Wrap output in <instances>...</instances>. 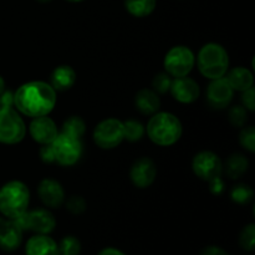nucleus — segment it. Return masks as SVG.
<instances>
[{
  "instance_id": "nucleus-19",
  "label": "nucleus",
  "mask_w": 255,
  "mask_h": 255,
  "mask_svg": "<svg viewBox=\"0 0 255 255\" xmlns=\"http://www.w3.org/2000/svg\"><path fill=\"white\" fill-rule=\"evenodd\" d=\"M134 104H136L137 110L143 115L156 114L161 106V101L156 92L148 89H142L137 92Z\"/></svg>"
},
{
  "instance_id": "nucleus-30",
  "label": "nucleus",
  "mask_w": 255,
  "mask_h": 255,
  "mask_svg": "<svg viewBox=\"0 0 255 255\" xmlns=\"http://www.w3.org/2000/svg\"><path fill=\"white\" fill-rule=\"evenodd\" d=\"M171 76H169L168 74H164V72L157 75L153 79V81H152V86H153V89L156 90L157 92H159V94H164V92L168 91L169 87H171Z\"/></svg>"
},
{
  "instance_id": "nucleus-24",
  "label": "nucleus",
  "mask_w": 255,
  "mask_h": 255,
  "mask_svg": "<svg viewBox=\"0 0 255 255\" xmlns=\"http://www.w3.org/2000/svg\"><path fill=\"white\" fill-rule=\"evenodd\" d=\"M143 133L144 127L141 122L136 121V120H127L126 122H124V136L127 141H139Z\"/></svg>"
},
{
  "instance_id": "nucleus-34",
  "label": "nucleus",
  "mask_w": 255,
  "mask_h": 255,
  "mask_svg": "<svg viewBox=\"0 0 255 255\" xmlns=\"http://www.w3.org/2000/svg\"><path fill=\"white\" fill-rule=\"evenodd\" d=\"M14 105V94L11 91H2L0 95V106L11 107Z\"/></svg>"
},
{
  "instance_id": "nucleus-22",
  "label": "nucleus",
  "mask_w": 255,
  "mask_h": 255,
  "mask_svg": "<svg viewBox=\"0 0 255 255\" xmlns=\"http://www.w3.org/2000/svg\"><path fill=\"white\" fill-rule=\"evenodd\" d=\"M249 162L243 154L234 153L227 159L226 162V173L231 178H239L248 169Z\"/></svg>"
},
{
  "instance_id": "nucleus-6",
  "label": "nucleus",
  "mask_w": 255,
  "mask_h": 255,
  "mask_svg": "<svg viewBox=\"0 0 255 255\" xmlns=\"http://www.w3.org/2000/svg\"><path fill=\"white\" fill-rule=\"evenodd\" d=\"M54 161L61 166H72L80 159L82 154V144L79 138L67 134L59 133L50 143Z\"/></svg>"
},
{
  "instance_id": "nucleus-29",
  "label": "nucleus",
  "mask_w": 255,
  "mask_h": 255,
  "mask_svg": "<svg viewBox=\"0 0 255 255\" xmlns=\"http://www.w3.org/2000/svg\"><path fill=\"white\" fill-rule=\"evenodd\" d=\"M229 121L233 126L243 127L247 121V109L244 106H233L229 110Z\"/></svg>"
},
{
  "instance_id": "nucleus-15",
  "label": "nucleus",
  "mask_w": 255,
  "mask_h": 255,
  "mask_svg": "<svg viewBox=\"0 0 255 255\" xmlns=\"http://www.w3.org/2000/svg\"><path fill=\"white\" fill-rule=\"evenodd\" d=\"M22 242V231L12 219H0V249L14 252Z\"/></svg>"
},
{
  "instance_id": "nucleus-2",
  "label": "nucleus",
  "mask_w": 255,
  "mask_h": 255,
  "mask_svg": "<svg viewBox=\"0 0 255 255\" xmlns=\"http://www.w3.org/2000/svg\"><path fill=\"white\" fill-rule=\"evenodd\" d=\"M149 139L158 146H171L182 136V124L174 115L169 112L156 114L147 125Z\"/></svg>"
},
{
  "instance_id": "nucleus-21",
  "label": "nucleus",
  "mask_w": 255,
  "mask_h": 255,
  "mask_svg": "<svg viewBox=\"0 0 255 255\" xmlns=\"http://www.w3.org/2000/svg\"><path fill=\"white\" fill-rule=\"evenodd\" d=\"M125 7L136 17H146L156 9V0H124Z\"/></svg>"
},
{
  "instance_id": "nucleus-36",
  "label": "nucleus",
  "mask_w": 255,
  "mask_h": 255,
  "mask_svg": "<svg viewBox=\"0 0 255 255\" xmlns=\"http://www.w3.org/2000/svg\"><path fill=\"white\" fill-rule=\"evenodd\" d=\"M97 255H126V254L116 248H105L102 249V251Z\"/></svg>"
},
{
  "instance_id": "nucleus-17",
  "label": "nucleus",
  "mask_w": 255,
  "mask_h": 255,
  "mask_svg": "<svg viewBox=\"0 0 255 255\" xmlns=\"http://www.w3.org/2000/svg\"><path fill=\"white\" fill-rule=\"evenodd\" d=\"M26 255H60L56 242L47 234H36L27 241L25 247Z\"/></svg>"
},
{
  "instance_id": "nucleus-14",
  "label": "nucleus",
  "mask_w": 255,
  "mask_h": 255,
  "mask_svg": "<svg viewBox=\"0 0 255 255\" xmlns=\"http://www.w3.org/2000/svg\"><path fill=\"white\" fill-rule=\"evenodd\" d=\"M172 96L182 104H192L199 97V86L193 79L183 76L172 80L169 87Z\"/></svg>"
},
{
  "instance_id": "nucleus-20",
  "label": "nucleus",
  "mask_w": 255,
  "mask_h": 255,
  "mask_svg": "<svg viewBox=\"0 0 255 255\" xmlns=\"http://www.w3.org/2000/svg\"><path fill=\"white\" fill-rule=\"evenodd\" d=\"M231 87L236 91H246V90L253 87L254 77L251 70L246 67H236L231 70L228 76L226 77Z\"/></svg>"
},
{
  "instance_id": "nucleus-4",
  "label": "nucleus",
  "mask_w": 255,
  "mask_h": 255,
  "mask_svg": "<svg viewBox=\"0 0 255 255\" xmlns=\"http://www.w3.org/2000/svg\"><path fill=\"white\" fill-rule=\"evenodd\" d=\"M197 65L201 74L207 79H221L228 71V52L219 44H214V42L207 44L199 51Z\"/></svg>"
},
{
  "instance_id": "nucleus-32",
  "label": "nucleus",
  "mask_w": 255,
  "mask_h": 255,
  "mask_svg": "<svg viewBox=\"0 0 255 255\" xmlns=\"http://www.w3.org/2000/svg\"><path fill=\"white\" fill-rule=\"evenodd\" d=\"M242 102H243V106L246 107L249 111H254L255 110V91L253 87L243 91L242 95Z\"/></svg>"
},
{
  "instance_id": "nucleus-12",
  "label": "nucleus",
  "mask_w": 255,
  "mask_h": 255,
  "mask_svg": "<svg viewBox=\"0 0 255 255\" xmlns=\"http://www.w3.org/2000/svg\"><path fill=\"white\" fill-rule=\"evenodd\" d=\"M156 164L148 157H142V158L137 159L129 172L132 183L138 188H147L151 186L156 179Z\"/></svg>"
},
{
  "instance_id": "nucleus-1",
  "label": "nucleus",
  "mask_w": 255,
  "mask_h": 255,
  "mask_svg": "<svg viewBox=\"0 0 255 255\" xmlns=\"http://www.w3.org/2000/svg\"><path fill=\"white\" fill-rule=\"evenodd\" d=\"M56 104V92L51 85L31 81L21 85L14 94L17 111L29 117L47 116Z\"/></svg>"
},
{
  "instance_id": "nucleus-33",
  "label": "nucleus",
  "mask_w": 255,
  "mask_h": 255,
  "mask_svg": "<svg viewBox=\"0 0 255 255\" xmlns=\"http://www.w3.org/2000/svg\"><path fill=\"white\" fill-rule=\"evenodd\" d=\"M40 157H41L42 162H45V163H52V162H55L50 144H42V147L40 148Z\"/></svg>"
},
{
  "instance_id": "nucleus-31",
  "label": "nucleus",
  "mask_w": 255,
  "mask_h": 255,
  "mask_svg": "<svg viewBox=\"0 0 255 255\" xmlns=\"http://www.w3.org/2000/svg\"><path fill=\"white\" fill-rule=\"evenodd\" d=\"M67 209L74 214H80L86 209V202L82 197L80 196H72L70 197L69 201L66 203Z\"/></svg>"
},
{
  "instance_id": "nucleus-8",
  "label": "nucleus",
  "mask_w": 255,
  "mask_h": 255,
  "mask_svg": "<svg viewBox=\"0 0 255 255\" xmlns=\"http://www.w3.org/2000/svg\"><path fill=\"white\" fill-rule=\"evenodd\" d=\"M194 66V55L187 46H174L164 57V69L169 76L183 77L192 71Z\"/></svg>"
},
{
  "instance_id": "nucleus-35",
  "label": "nucleus",
  "mask_w": 255,
  "mask_h": 255,
  "mask_svg": "<svg viewBox=\"0 0 255 255\" xmlns=\"http://www.w3.org/2000/svg\"><path fill=\"white\" fill-rule=\"evenodd\" d=\"M201 255H228V254H227L226 251H223L222 248H219V247L211 246V247H207V248H204L203 251H202Z\"/></svg>"
},
{
  "instance_id": "nucleus-37",
  "label": "nucleus",
  "mask_w": 255,
  "mask_h": 255,
  "mask_svg": "<svg viewBox=\"0 0 255 255\" xmlns=\"http://www.w3.org/2000/svg\"><path fill=\"white\" fill-rule=\"evenodd\" d=\"M5 90V82H4V79H2L1 76H0V95H1V92Z\"/></svg>"
},
{
  "instance_id": "nucleus-3",
  "label": "nucleus",
  "mask_w": 255,
  "mask_h": 255,
  "mask_svg": "<svg viewBox=\"0 0 255 255\" xmlns=\"http://www.w3.org/2000/svg\"><path fill=\"white\" fill-rule=\"evenodd\" d=\"M30 192L20 181L7 182L0 188V213L7 219H15L26 212Z\"/></svg>"
},
{
  "instance_id": "nucleus-10",
  "label": "nucleus",
  "mask_w": 255,
  "mask_h": 255,
  "mask_svg": "<svg viewBox=\"0 0 255 255\" xmlns=\"http://www.w3.org/2000/svg\"><path fill=\"white\" fill-rule=\"evenodd\" d=\"M192 169L203 181L211 182L221 177L223 171V164L219 157L211 151H203L194 156L192 161Z\"/></svg>"
},
{
  "instance_id": "nucleus-18",
  "label": "nucleus",
  "mask_w": 255,
  "mask_h": 255,
  "mask_svg": "<svg viewBox=\"0 0 255 255\" xmlns=\"http://www.w3.org/2000/svg\"><path fill=\"white\" fill-rule=\"evenodd\" d=\"M76 81V72L67 65L57 66L51 74V87L56 91H66L74 86Z\"/></svg>"
},
{
  "instance_id": "nucleus-5",
  "label": "nucleus",
  "mask_w": 255,
  "mask_h": 255,
  "mask_svg": "<svg viewBox=\"0 0 255 255\" xmlns=\"http://www.w3.org/2000/svg\"><path fill=\"white\" fill-rule=\"evenodd\" d=\"M25 132L26 127L20 115L12 107L0 106V143H19Z\"/></svg>"
},
{
  "instance_id": "nucleus-27",
  "label": "nucleus",
  "mask_w": 255,
  "mask_h": 255,
  "mask_svg": "<svg viewBox=\"0 0 255 255\" xmlns=\"http://www.w3.org/2000/svg\"><path fill=\"white\" fill-rule=\"evenodd\" d=\"M253 197V191L247 184H238L232 189V199L239 204L248 203Z\"/></svg>"
},
{
  "instance_id": "nucleus-16",
  "label": "nucleus",
  "mask_w": 255,
  "mask_h": 255,
  "mask_svg": "<svg viewBox=\"0 0 255 255\" xmlns=\"http://www.w3.org/2000/svg\"><path fill=\"white\" fill-rule=\"evenodd\" d=\"M40 199L50 208H59L65 201V193L61 184L54 179H42L37 188Z\"/></svg>"
},
{
  "instance_id": "nucleus-9",
  "label": "nucleus",
  "mask_w": 255,
  "mask_h": 255,
  "mask_svg": "<svg viewBox=\"0 0 255 255\" xmlns=\"http://www.w3.org/2000/svg\"><path fill=\"white\" fill-rule=\"evenodd\" d=\"M124 122L107 119L100 122L94 131L95 143L102 149H112L124 141Z\"/></svg>"
},
{
  "instance_id": "nucleus-26",
  "label": "nucleus",
  "mask_w": 255,
  "mask_h": 255,
  "mask_svg": "<svg viewBox=\"0 0 255 255\" xmlns=\"http://www.w3.org/2000/svg\"><path fill=\"white\" fill-rule=\"evenodd\" d=\"M239 244L243 249L248 252H253L255 248V226L249 224L242 231L239 236Z\"/></svg>"
},
{
  "instance_id": "nucleus-28",
  "label": "nucleus",
  "mask_w": 255,
  "mask_h": 255,
  "mask_svg": "<svg viewBox=\"0 0 255 255\" xmlns=\"http://www.w3.org/2000/svg\"><path fill=\"white\" fill-rule=\"evenodd\" d=\"M239 142L249 152L255 151V128L253 126H248L242 129L239 134Z\"/></svg>"
},
{
  "instance_id": "nucleus-7",
  "label": "nucleus",
  "mask_w": 255,
  "mask_h": 255,
  "mask_svg": "<svg viewBox=\"0 0 255 255\" xmlns=\"http://www.w3.org/2000/svg\"><path fill=\"white\" fill-rule=\"evenodd\" d=\"M24 231H32L36 234H49L56 227V219L51 212L46 209H36L32 212H24L21 216L12 219Z\"/></svg>"
},
{
  "instance_id": "nucleus-25",
  "label": "nucleus",
  "mask_w": 255,
  "mask_h": 255,
  "mask_svg": "<svg viewBox=\"0 0 255 255\" xmlns=\"http://www.w3.org/2000/svg\"><path fill=\"white\" fill-rule=\"evenodd\" d=\"M59 247L60 255H79L81 252V243L76 237L67 236L61 239Z\"/></svg>"
},
{
  "instance_id": "nucleus-13",
  "label": "nucleus",
  "mask_w": 255,
  "mask_h": 255,
  "mask_svg": "<svg viewBox=\"0 0 255 255\" xmlns=\"http://www.w3.org/2000/svg\"><path fill=\"white\" fill-rule=\"evenodd\" d=\"M32 139L37 143L50 144L59 134L55 122L47 116L34 117L29 127Z\"/></svg>"
},
{
  "instance_id": "nucleus-23",
  "label": "nucleus",
  "mask_w": 255,
  "mask_h": 255,
  "mask_svg": "<svg viewBox=\"0 0 255 255\" xmlns=\"http://www.w3.org/2000/svg\"><path fill=\"white\" fill-rule=\"evenodd\" d=\"M85 129H86V125H85L84 120L77 116H72L64 122L60 133L80 139L82 134L85 133Z\"/></svg>"
},
{
  "instance_id": "nucleus-38",
  "label": "nucleus",
  "mask_w": 255,
  "mask_h": 255,
  "mask_svg": "<svg viewBox=\"0 0 255 255\" xmlns=\"http://www.w3.org/2000/svg\"><path fill=\"white\" fill-rule=\"evenodd\" d=\"M36 1L42 2V4H44V2H49V1H51V0H36Z\"/></svg>"
},
{
  "instance_id": "nucleus-39",
  "label": "nucleus",
  "mask_w": 255,
  "mask_h": 255,
  "mask_svg": "<svg viewBox=\"0 0 255 255\" xmlns=\"http://www.w3.org/2000/svg\"><path fill=\"white\" fill-rule=\"evenodd\" d=\"M67 1H71V2H80V1H84V0H67Z\"/></svg>"
},
{
  "instance_id": "nucleus-11",
  "label": "nucleus",
  "mask_w": 255,
  "mask_h": 255,
  "mask_svg": "<svg viewBox=\"0 0 255 255\" xmlns=\"http://www.w3.org/2000/svg\"><path fill=\"white\" fill-rule=\"evenodd\" d=\"M233 91L226 77L212 80L207 90V100L209 106L221 110L228 106L233 97Z\"/></svg>"
}]
</instances>
